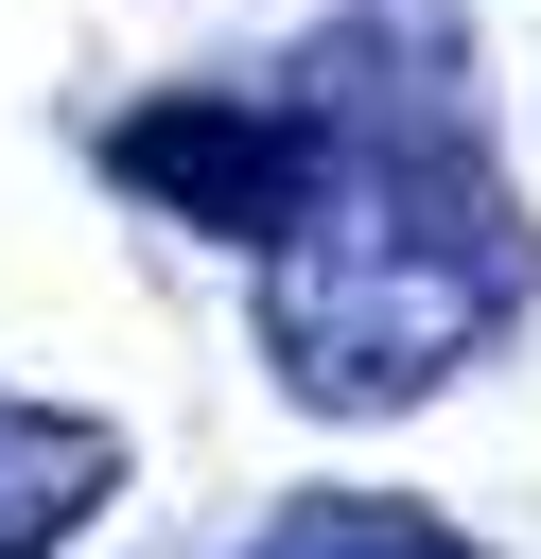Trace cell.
Wrapping results in <instances>:
<instances>
[{"mask_svg": "<svg viewBox=\"0 0 541 559\" xmlns=\"http://www.w3.org/2000/svg\"><path fill=\"white\" fill-rule=\"evenodd\" d=\"M105 489H122V437H105L87 402H17V384H0V559H52Z\"/></svg>", "mask_w": 541, "mask_h": 559, "instance_id": "cell-3", "label": "cell"}, {"mask_svg": "<svg viewBox=\"0 0 541 559\" xmlns=\"http://www.w3.org/2000/svg\"><path fill=\"white\" fill-rule=\"evenodd\" d=\"M105 175H122L140 210H192V227H227V245H279V210H297V105L157 87V105L105 122Z\"/></svg>", "mask_w": 541, "mask_h": 559, "instance_id": "cell-2", "label": "cell"}, {"mask_svg": "<svg viewBox=\"0 0 541 559\" xmlns=\"http://www.w3.org/2000/svg\"><path fill=\"white\" fill-rule=\"evenodd\" d=\"M279 105L297 210L262 245V349L314 419H401L541 297V227L489 157V52L454 0H332Z\"/></svg>", "mask_w": 541, "mask_h": 559, "instance_id": "cell-1", "label": "cell"}, {"mask_svg": "<svg viewBox=\"0 0 541 559\" xmlns=\"http://www.w3.org/2000/svg\"><path fill=\"white\" fill-rule=\"evenodd\" d=\"M244 559H489V542L436 524V507H401V489H297Z\"/></svg>", "mask_w": 541, "mask_h": 559, "instance_id": "cell-4", "label": "cell"}]
</instances>
